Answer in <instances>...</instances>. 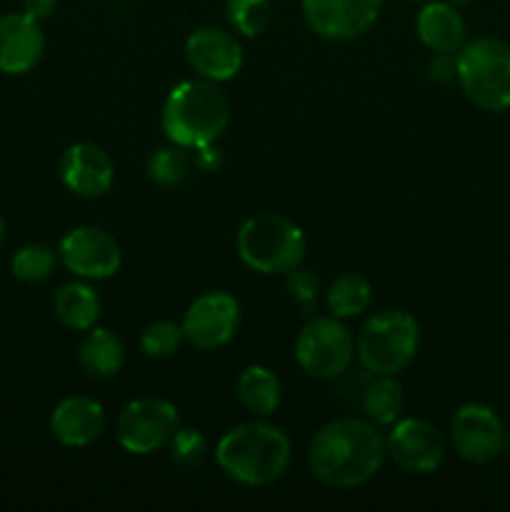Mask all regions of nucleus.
I'll list each match as a JSON object with an SVG mask.
<instances>
[{
  "label": "nucleus",
  "instance_id": "f257e3e1",
  "mask_svg": "<svg viewBox=\"0 0 510 512\" xmlns=\"http://www.w3.org/2000/svg\"><path fill=\"white\" fill-rule=\"evenodd\" d=\"M385 458V438L368 418L330 420L308 445L310 473L318 483L335 490H353L370 483Z\"/></svg>",
  "mask_w": 510,
  "mask_h": 512
},
{
  "label": "nucleus",
  "instance_id": "f03ea898",
  "mask_svg": "<svg viewBox=\"0 0 510 512\" xmlns=\"http://www.w3.org/2000/svg\"><path fill=\"white\" fill-rule=\"evenodd\" d=\"M293 445L290 438L263 418L230 428L215 445V463L230 480L248 488L273 485L288 473Z\"/></svg>",
  "mask_w": 510,
  "mask_h": 512
},
{
  "label": "nucleus",
  "instance_id": "7ed1b4c3",
  "mask_svg": "<svg viewBox=\"0 0 510 512\" xmlns=\"http://www.w3.org/2000/svg\"><path fill=\"white\" fill-rule=\"evenodd\" d=\"M230 123V100L220 83L205 78L183 80L168 93L160 125L170 143L198 150L218 143Z\"/></svg>",
  "mask_w": 510,
  "mask_h": 512
},
{
  "label": "nucleus",
  "instance_id": "20e7f679",
  "mask_svg": "<svg viewBox=\"0 0 510 512\" xmlns=\"http://www.w3.org/2000/svg\"><path fill=\"white\" fill-rule=\"evenodd\" d=\"M235 245L240 260L260 275H288L303 265L308 250L303 230L275 213H260L245 220Z\"/></svg>",
  "mask_w": 510,
  "mask_h": 512
},
{
  "label": "nucleus",
  "instance_id": "39448f33",
  "mask_svg": "<svg viewBox=\"0 0 510 512\" xmlns=\"http://www.w3.org/2000/svg\"><path fill=\"white\" fill-rule=\"evenodd\" d=\"M420 325L405 310H383L368 318L355 338V358L370 375H398L415 360Z\"/></svg>",
  "mask_w": 510,
  "mask_h": 512
},
{
  "label": "nucleus",
  "instance_id": "423d86ee",
  "mask_svg": "<svg viewBox=\"0 0 510 512\" xmlns=\"http://www.w3.org/2000/svg\"><path fill=\"white\" fill-rule=\"evenodd\" d=\"M465 98L480 110L500 113L510 108V45L495 38H478L458 50L455 73Z\"/></svg>",
  "mask_w": 510,
  "mask_h": 512
},
{
  "label": "nucleus",
  "instance_id": "0eeeda50",
  "mask_svg": "<svg viewBox=\"0 0 510 512\" xmlns=\"http://www.w3.org/2000/svg\"><path fill=\"white\" fill-rule=\"evenodd\" d=\"M300 370L315 380H335L353 365L355 338L335 315H313L295 340Z\"/></svg>",
  "mask_w": 510,
  "mask_h": 512
},
{
  "label": "nucleus",
  "instance_id": "6e6552de",
  "mask_svg": "<svg viewBox=\"0 0 510 512\" xmlns=\"http://www.w3.org/2000/svg\"><path fill=\"white\" fill-rule=\"evenodd\" d=\"M180 428V415L173 403L163 398L130 400L115 420V438L130 455H150L170 443Z\"/></svg>",
  "mask_w": 510,
  "mask_h": 512
},
{
  "label": "nucleus",
  "instance_id": "1a4fd4ad",
  "mask_svg": "<svg viewBox=\"0 0 510 512\" xmlns=\"http://www.w3.org/2000/svg\"><path fill=\"white\" fill-rule=\"evenodd\" d=\"M450 443L465 463H493L505 450L503 420L483 403L460 405L450 420Z\"/></svg>",
  "mask_w": 510,
  "mask_h": 512
},
{
  "label": "nucleus",
  "instance_id": "9d476101",
  "mask_svg": "<svg viewBox=\"0 0 510 512\" xmlns=\"http://www.w3.org/2000/svg\"><path fill=\"white\" fill-rule=\"evenodd\" d=\"M180 325L193 348L218 350L238 333L240 303L228 290H208L188 305Z\"/></svg>",
  "mask_w": 510,
  "mask_h": 512
},
{
  "label": "nucleus",
  "instance_id": "9b49d317",
  "mask_svg": "<svg viewBox=\"0 0 510 512\" xmlns=\"http://www.w3.org/2000/svg\"><path fill=\"white\" fill-rule=\"evenodd\" d=\"M385 453L403 473L428 475L443 463L445 440L430 420L400 418L385 435Z\"/></svg>",
  "mask_w": 510,
  "mask_h": 512
},
{
  "label": "nucleus",
  "instance_id": "f8f14e48",
  "mask_svg": "<svg viewBox=\"0 0 510 512\" xmlns=\"http://www.w3.org/2000/svg\"><path fill=\"white\" fill-rule=\"evenodd\" d=\"M58 258L75 278L108 280L123 263L118 240L93 225L68 230L58 245Z\"/></svg>",
  "mask_w": 510,
  "mask_h": 512
},
{
  "label": "nucleus",
  "instance_id": "ddd939ff",
  "mask_svg": "<svg viewBox=\"0 0 510 512\" xmlns=\"http://www.w3.org/2000/svg\"><path fill=\"white\" fill-rule=\"evenodd\" d=\"M305 23L325 40H355L378 20L383 0H300Z\"/></svg>",
  "mask_w": 510,
  "mask_h": 512
},
{
  "label": "nucleus",
  "instance_id": "4468645a",
  "mask_svg": "<svg viewBox=\"0 0 510 512\" xmlns=\"http://www.w3.org/2000/svg\"><path fill=\"white\" fill-rule=\"evenodd\" d=\"M185 58L198 78L228 83L243 68V45L233 33L215 25L193 30L185 40Z\"/></svg>",
  "mask_w": 510,
  "mask_h": 512
},
{
  "label": "nucleus",
  "instance_id": "2eb2a0df",
  "mask_svg": "<svg viewBox=\"0 0 510 512\" xmlns=\"http://www.w3.org/2000/svg\"><path fill=\"white\" fill-rule=\"evenodd\" d=\"M60 180L80 198H103L115 183V165L100 145L73 143L60 155Z\"/></svg>",
  "mask_w": 510,
  "mask_h": 512
},
{
  "label": "nucleus",
  "instance_id": "dca6fc26",
  "mask_svg": "<svg viewBox=\"0 0 510 512\" xmlns=\"http://www.w3.org/2000/svg\"><path fill=\"white\" fill-rule=\"evenodd\" d=\"M45 53V33L40 20L28 13H10L0 18V70L5 75H23L40 63Z\"/></svg>",
  "mask_w": 510,
  "mask_h": 512
},
{
  "label": "nucleus",
  "instance_id": "f3484780",
  "mask_svg": "<svg viewBox=\"0 0 510 512\" xmlns=\"http://www.w3.org/2000/svg\"><path fill=\"white\" fill-rule=\"evenodd\" d=\"M105 410L98 400L70 395L50 413V433L65 448H88L103 435Z\"/></svg>",
  "mask_w": 510,
  "mask_h": 512
},
{
  "label": "nucleus",
  "instance_id": "a211bd4d",
  "mask_svg": "<svg viewBox=\"0 0 510 512\" xmlns=\"http://www.w3.org/2000/svg\"><path fill=\"white\" fill-rule=\"evenodd\" d=\"M415 33L433 53H458L465 45V20L455 5L430 0L415 18Z\"/></svg>",
  "mask_w": 510,
  "mask_h": 512
},
{
  "label": "nucleus",
  "instance_id": "6ab92c4d",
  "mask_svg": "<svg viewBox=\"0 0 510 512\" xmlns=\"http://www.w3.org/2000/svg\"><path fill=\"white\" fill-rule=\"evenodd\" d=\"M125 363L123 340L108 328H90L85 330V338L80 340L78 365L88 378L110 380L120 373Z\"/></svg>",
  "mask_w": 510,
  "mask_h": 512
},
{
  "label": "nucleus",
  "instance_id": "aec40b11",
  "mask_svg": "<svg viewBox=\"0 0 510 512\" xmlns=\"http://www.w3.org/2000/svg\"><path fill=\"white\" fill-rule=\"evenodd\" d=\"M235 398L253 418H268L278 410L283 388L278 375L265 365H248L235 378Z\"/></svg>",
  "mask_w": 510,
  "mask_h": 512
},
{
  "label": "nucleus",
  "instance_id": "412c9836",
  "mask_svg": "<svg viewBox=\"0 0 510 512\" xmlns=\"http://www.w3.org/2000/svg\"><path fill=\"white\" fill-rule=\"evenodd\" d=\"M53 313L68 330L75 333H85V330L95 328L100 318V298L88 283H73L60 285L58 293L53 298Z\"/></svg>",
  "mask_w": 510,
  "mask_h": 512
},
{
  "label": "nucleus",
  "instance_id": "4be33fe9",
  "mask_svg": "<svg viewBox=\"0 0 510 512\" xmlns=\"http://www.w3.org/2000/svg\"><path fill=\"white\" fill-rule=\"evenodd\" d=\"M365 418L378 428H390L405 413V393L395 375H370L360 398Z\"/></svg>",
  "mask_w": 510,
  "mask_h": 512
},
{
  "label": "nucleus",
  "instance_id": "5701e85b",
  "mask_svg": "<svg viewBox=\"0 0 510 512\" xmlns=\"http://www.w3.org/2000/svg\"><path fill=\"white\" fill-rule=\"evenodd\" d=\"M370 300H373V288H370L368 278H363L360 273L340 275L325 290V305H328L330 315L340 320L363 315L370 308Z\"/></svg>",
  "mask_w": 510,
  "mask_h": 512
},
{
  "label": "nucleus",
  "instance_id": "b1692460",
  "mask_svg": "<svg viewBox=\"0 0 510 512\" xmlns=\"http://www.w3.org/2000/svg\"><path fill=\"white\" fill-rule=\"evenodd\" d=\"M190 168H193V158L188 155V150L175 143L150 153L148 165H145L148 178L155 185H163V188H175V185L185 183V178L190 175Z\"/></svg>",
  "mask_w": 510,
  "mask_h": 512
},
{
  "label": "nucleus",
  "instance_id": "393cba45",
  "mask_svg": "<svg viewBox=\"0 0 510 512\" xmlns=\"http://www.w3.org/2000/svg\"><path fill=\"white\" fill-rule=\"evenodd\" d=\"M55 263H58V253L45 243H28L20 250H15L13 260H10V270L20 283H43L53 275Z\"/></svg>",
  "mask_w": 510,
  "mask_h": 512
},
{
  "label": "nucleus",
  "instance_id": "a878e982",
  "mask_svg": "<svg viewBox=\"0 0 510 512\" xmlns=\"http://www.w3.org/2000/svg\"><path fill=\"white\" fill-rule=\"evenodd\" d=\"M225 18L235 33L258 38L273 23V5L270 0H225Z\"/></svg>",
  "mask_w": 510,
  "mask_h": 512
},
{
  "label": "nucleus",
  "instance_id": "bb28decb",
  "mask_svg": "<svg viewBox=\"0 0 510 512\" xmlns=\"http://www.w3.org/2000/svg\"><path fill=\"white\" fill-rule=\"evenodd\" d=\"M183 340V325L175 323V320L163 318L145 325V330L140 333V348H143V353L148 355V358L168 360L178 353Z\"/></svg>",
  "mask_w": 510,
  "mask_h": 512
},
{
  "label": "nucleus",
  "instance_id": "cd10ccee",
  "mask_svg": "<svg viewBox=\"0 0 510 512\" xmlns=\"http://www.w3.org/2000/svg\"><path fill=\"white\" fill-rule=\"evenodd\" d=\"M170 460L183 473H193L208 460L210 445L208 438L198 428H178L168 443Z\"/></svg>",
  "mask_w": 510,
  "mask_h": 512
},
{
  "label": "nucleus",
  "instance_id": "c85d7f7f",
  "mask_svg": "<svg viewBox=\"0 0 510 512\" xmlns=\"http://www.w3.org/2000/svg\"><path fill=\"white\" fill-rule=\"evenodd\" d=\"M285 278H288L285 280V285H288L290 298H293L308 315L313 313L315 300H318V293H320V283L318 278H315L313 270H305L303 265H298V268L290 270Z\"/></svg>",
  "mask_w": 510,
  "mask_h": 512
},
{
  "label": "nucleus",
  "instance_id": "c756f323",
  "mask_svg": "<svg viewBox=\"0 0 510 512\" xmlns=\"http://www.w3.org/2000/svg\"><path fill=\"white\" fill-rule=\"evenodd\" d=\"M455 73H458V53H435L430 63V78L448 83V80H455Z\"/></svg>",
  "mask_w": 510,
  "mask_h": 512
},
{
  "label": "nucleus",
  "instance_id": "7c9ffc66",
  "mask_svg": "<svg viewBox=\"0 0 510 512\" xmlns=\"http://www.w3.org/2000/svg\"><path fill=\"white\" fill-rule=\"evenodd\" d=\"M193 165L200 170V173H215V170H220V165H223V155H220V150L213 145H205V148H198L193 150Z\"/></svg>",
  "mask_w": 510,
  "mask_h": 512
},
{
  "label": "nucleus",
  "instance_id": "2f4dec72",
  "mask_svg": "<svg viewBox=\"0 0 510 512\" xmlns=\"http://www.w3.org/2000/svg\"><path fill=\"white\" fill-rule=\"evenodd\" d=\"M55 8H58V0H23V13L40 20V23L45 18H50L55 13Z\"/></svg>",
  "mask_w": 510,
  "mask_h": 512
},
{
  "label": "nucleus",
  "instance_id": "473e14b6",
  "mask_svg": "<svg viewBox=\"0 0 510 512\" xmlns=\"http://www.w3.org/2000/svg\"><path fill=\"white\" fill-rule=\"evenodd\" d=\"M445 3H450V5H455V8H458V5H468L470 0H445Z\"/></svg>",
  "mask_w": 510,
  "mask_h": 512
},
{
  "label": "nucleus",
  "instance_id": "72a5a7b5",
  "mask_svg": "<svg viewBox=\"0 0 510 512\" xmlns=\"http://www.w3.org/2000/svg\"><path fill=\"white\" fill-rule=\"evenodd\" d=\"M3 235H5V223L3 218H0V243H3Z\"/></svg>",
  "mask_w": 510,
  "mask_h": 512
},
{
  "label": "nucleus",
  "instance_id": "f704fd0d",
  "mask_svg": "<svg viewBox=\"0 0 510 512\" xmlns=\"http://www.w3.org/2000/svg\"><path fill=\"white\" fill-rule=\"evenodd\" d=\"M505 450H508V453H510V430H508V433H505Z\"/></svg>",
  "mask_w": 510,
  "mask_h": 512
},
{
  "label": "nucleus",
  "instance_id": "c9c22d12",
  "mask_svg": "<svg viewBox=\"0 0 510 512\" xmlns=\"http://www.w3.org/2000/svg\"><path fill=\"white\" fill-rule=\"evenodd\" d=\"M413 3H420V0H413Z\"/></svg>",
  "mask_w": 510,
  "mask_h": 512
}]
</instances>
